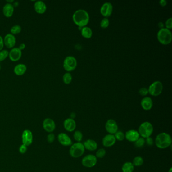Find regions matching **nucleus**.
Here are the masks:
<instances>
[{
  "label": "nucleus",
  "mask_w": 172,
  "mask_h": 172,
  "mask_svg": "<svg viewBox=\"0 0 172 172\" xmlns=\"http://www.w3.org/2000/svg\"><path fill=\"white\" fill-rule=\"evenodd\" d=\"M159 3H160V4L161 6L164 7V6H165L167 5V2L165 0H161V1H160Z\"/></svg>",
  "instance_id": "obj_41"
},
{
  "label": "nucleus",
  "mask_w": 172,
  "mask_h": 172,
  "mask_svg": "<svg viewBox=\"0 0 172 172\" xmlns=\"http://www.w3.org/2000/svg\"><path fill=\"white\" fill-rule=\"evenodd\" d=\"M84 147L85 149H87L89 151H95L97 150L98 147V145L95 140L89 139L88 140H85L84 142Z\"/></svg>",
  "instance_id": "obj_20"
},
{
  "label": "nucleus",
  "mask_w": 172,
  "mask_h": 172,
  "mask_svg": "<svg viewBox=\"0 0 172 172\" xmlns=\"http://www.w3.org/2000/svg\"><path fill=\"white\" fill-rule=\"evenodd\" d=\"M134 143L135 147L137 148H142L145 145V139L143 137H140Z\"/></svg>",
  "instance_id": "obj_29"
},
{
  "label": "nucleus",
  "mask_w": 172,
  "mask_h": 172,
  "mask_svg": "<svg viewBox=\"0 0 172 172\" xmlns=\"http://www.w3.org/2000/svg\"><path fill=\"white\" fill-rule=\"evenodd\" d=\"M14 7L13 4L6 3L3 8V13L4 16L7 18L12 17L13 15Z\"/></svg>",
  "instance_id": "obj_22"
},
{
  "label": "nucleus",
  "mask_w": 172,
  "mask_h": 172,
  "mask_svg": "<svg viewBox=\"0 0 172 172\" xmlns=\"http://www.w3.org/2000/svg\"><path fill=\"white\" fill-rule=\"evenodd\" d=\"M34 8L35 12L39 14H43L46 12L47 7L44 2L43 1H37L34 4Z\"/></svg>",
  "instance_id": "obj_19"
},
{
  "label": "nucleus",
  "mask_w": 172,
  "mask_h": 172,
  "mask_svg": "<svg viewBox=\"0 0 172 172\" xmlns=\"http://www.w3.org/2000/svg\"><path fill=\"white\" fill-rule=\"evenodd\" d=\"M58 140L61 145L69 147L72 144L71 139L66 133H60L58 136Z\"/></svg>",
  "instance_id": "obj_14"
},
{
  "label": "nucleus",
  "mask_w": 172,
  "mask_h": 172,
  "mask_svg": "<svg viewBox=\"0 0 172 172\" xmlns=\"http://www.w3.org/2000/svg\"><path fill=\"white\" fill-rule=\"evenodd\" d=\"M141 107L144 110L149 111L153 106V102L151 97H145L141 101Z\"/></svg>",
  "instance_id": "obj_21"
},
{
  "label": "nucleus",
  "mask_w": 172,
  "mask_h": 172,
  "mask_svg": "<svg viewBox=\"0 0 172 172\" xmlns=\"http://www.w3.org/2000/svg\"><path fill=\"white\" fill-rule=\"evenodd\" d=\"M157 38L161 43L164 45H167L172 42V32L166 28H161L157 32Z\"/></svg>",
  "instance_id": "obj_3"
},
{
  "label": "nucleus",
  "mask_w": 172,
  "mask_h": 172,
  "mask_svg": "<svg viewBox=\"0 0 172 172\" xmlns=\"http://www.w3.org/2000/svg\"><path fill=\"white\" fill-rule=\"evenodd\" d=\"M27 70V67L24 64H18L14 68V72L18 76L23 75Z\"/></svg>",
  "instance_id": "obj_23"
},
{
  "label": "nucleus",
  "mask_w": 172,
  "mask_h": 172,
  "mask_svg": "<svg viewBox=\"0 0 172 172\" xmlns=\"http://www.w3.org/2000/svg\"><path fill=\"white\" fill-rule=\"evenodd\" d=\"M74 23L79 27L86 26L89 21V16L84 10L79 9L74 12L72 16Z\"/></svg>",
  "instance_id": "obj_1"
},
{
  "label": "nucleus",
  "mask_w": 172,
  "mask_h": 172,
  "mask_svg": "<svg viewBox=\"0 0 172 172\" xmlns=\"http://www.w3.org/2000/svg\"><path fill=\"white\" fill-rule=\"evenodd\" d=\"M139 134L140 137L145 139L147 137H151L153 132V127L152 124L149 122L146 121L142 123L139 127Z\"/></svg>",
  "instance_id": "obj_4"
},
{
  "label": "nucleus",
  "mask_w": 172,
  "mask_h": 172,
  "mask_svg": "<svg viewBox=\"0 0 172 172\" xmlns=\"http://www.w3.org/2000/svg\"><path fill=\"white\" fill-rule=\"evenodd\" d=\"M27 146H26V145H24V144H22V145L19 147V152L22 153V154L25 153L27 150Z\"/></svg>",
  "instance_id": "obj_39"
},
{
  "label": "nucleus",
  "mask_w": 172,
  "mask_h": 172,
  "mask_svg": "<svg viewBox=\"0 0 172 172\" xmlns=\"http://www.w3.org/2000/svg\"><path fill=\"white\" fill-rule=\"evenodd\" d=\"M125 138L131 143H135L140 137L138 131L131 129L127 131L125 134Z\"/></svg>",
  "instance_id": "obj_13"
},
{
  "label": "nucleus",
  "mask_w": 172,
  "mask_h": 172,
  "mask_svg": "<svg viewBox=\"0 0 172 172\" xmlns=\"http://www.w3.org/2000/svg\"><path fill=\"white\" fill-rule=\"evenodd\" d=\"M134 167L132 162L127 161L123 165L122 171L123 172H133L134 170Z\"/></svg>",
  "instance_id": "obj_24"
},
{
  "label": "nucleus",
  "mask_w": 172,
  "mask_h": 172,
  "mask_svg": "<svg viewBox=\"0 0 172 172\" xmlns=\"http://www.w3.org/2000/svg\"><path fill=\"white\" fill-rule=\"evenodd\" d=\"M139 93L142 96H147L148 93V89L145 88H141L139 90Z\"/></svg>",
  "instance_id": "obj_36"
},
{
  "label": "nucleus",
  "mask_w": 172,
  "mask_h": 172,
  "mask_svg": "<svg viewBox=\"0 0 172 172\" xmlns=\"http://www.w3.org/2000/svg\"><path fill=\"white\" fill-rule=\"evenodd\" d=\"M25 44L24 43H20V45H19V47L18 48L20 49L21 51H22V50H24V48H25Z\"/></svg>",
  "instance_id": "obj_42"
},
{
  "label": "nucleus",
  "mask_w": 172,
  "mask_h": 172,
  "mask_svg": "<svg viewBox=\"0 0 172 172\" xmlns=\"http://www.w3.org/2000/svg\"><path fill=\"white\" fill-rule=\"evenodd\" d=\"M22 51L18 48H13L9 52V57L12 62H16L21 58Z\"/></svg>",
  "instance_id": "obj_17"
},
{
  "label": "nucleus",
  "mask_w": 172,
  "mask_h": 172,
  "mask_svg": "<svg viewBox=\"0 0 172 172\" xmlns=\"http://www.w3.org/2000/svg\"><path fill=\"white\" fill-rule=\"evenodd\" d=\"M105 129L110 134H115L118 131V125L114 119H109L105 124Z\"/></svg>",
  "instance_id": "obj_9"
},
{
  "label": "nucleus",
  "mask_w": 172,
  "mask_h": 172,
  "mask_svg": "<svg viewBox=\"0 0 172 172\" xmlns=\"http://www.w3.org/2000/svg\"><path fill=\"white\" fill-rule=\"evenodd\" d=\"M77 65V62L73 56H67L63 62V67L68 72L72 71L75 69Z\"/></svg>",
  "instance_id": "obj_6"
},
{
  "label": "nucleus",
  "mask_w": 172,
  "mask_h": 172,
  "mask_svg": "<svg viewBox=\"0 0 172 172\" xmlns=\"http://www.w3.org/2000/svg\"><path fill=\"white\" fill-rule=\"evenodd\" d=\"M4 47V39L0 35V51L3 50Z\"/></svg>",
  "instance_id": "obj_40"
},
{
  "label": "nucleus",
  "mask_w": 172,
  "mask_h": 172,
  "mask_svg": "<svg viewBox=\"0 0 172 172\" xmlns=\"http://www.w3.org/2000/svg\"><path fill=\"white\" fill-rule=\"evenodd\" d=\"M70 118L73 119H74L75 118V117H76V115L74 113H72L71 114V116H70Z\"/></svg>",
  "instance_id": "obj_43"
},
{
  "label": "nucleus",
  "mask_w": 172,
  "mask_h": 172,
  "mask_svg": "<svg viewBox=\"0 0 172 172\" xmlns=\"http://www.w3.org/2000/svg\"><path fill=\"white\" fill-rule=\"evenodd\" d=\"M114 136L116 138V140L118 141H122L125 139V133L123 132L122 131L118 130L115 134Z\"/></svg>",
  "instance_id": "obj_31"
},
{
  "label": "nucleus",
  "mask_w": 172,
  "mask_h": 172,
  "mask_svg": "<svg viewBox=\"0 0 172 172\" xmlns=\"http://www.w3.org/2000/svg\"><path fill=\"white\" fill-rule=\"evenodd\" d=\"M116 141L114 135L108 134L102 138V144L106 147H110L116 143Z\"/></svg>",
  "instance_id": "obj_15"
},
{
  "label": "nucleus",
  "mask_w": 172,
  "mask_h": 172,
  "mask_svg": "<svg viewBox=\"0 0 172 172\" xmlns=\"http://www.w3.org/2000/svg\"><path fill=\"white\" fill-rule=\"evenodd\" d=\"M63 80L66 84H69L71 82L72 80V76L71 73L69 72H67L64 74L63 76Z\"/></svg>",
  "instance_id": "obj_28"
},
{
  "label": "nucleus",
  "mask_w": 172,
  "mask_h": 172,
  "mask_svg": "<svg viewBox=\"0 0 172 172\" xmlns=\"http://www.w3.org/2000/svg\"><path fill=\"white\" fill-rule=\"evenodd\" d=\"M145 144H147V145L149 146V147L152 146L154 144V141H153V139L151 137H147V138H145Z\"/></svg>",
  "instance_id": "obj_37"
},
{
  "label": "nucleus",
  "mask_w": 172,
  "mask_h": 172,
  "mask_svg": "<svg viewBox=\"0 0 172 172\" xmlns=\"http://www.w3.org/2000/svg\"><path fill=\"white\" fill-rule=\"evenodd\" d=\"M171 135L166 132H161L157 135L155 139V143L159 149H164L172 145Z\"/></svg>",
  "instance_id": "obj_2"
},
{
  "label": "nucleus",
  "mask_w": 172,
  "mask_h": 172,
  "mask_svg": "<svg viewBox=\"0 0 172 172\" xmlns=\"http://www.w3.org/2000/svg\"><path fill=\"white\" fill-rule=\"evenodd\" d=\"M1 65H0V70H1Z\"/></svg>",
  "instance_id": "obj_46"
},
{
  "label": "nucleus",
  "mask_w": 172,
  "mask_h": 172,
  "mask_svg": "<svg viewBox=\"0 0 172 172\" xmlns=\"http://www.w3.org/2000/svg\"><path fill=\"white\" fill-rule=\"evenodd\" d=\"M73 138L76 143H81L83 139V134L80 131H75L73 134Z\"/></svg>",
  "instance_id": "obj_27"
},
{
  "label": "nucleus",
  "mask_w": 172,
  "mask_h": 172,
  "mask_svg": "<svg viewBox=\"0 0 172 172\" xmlns=\"http://www.w3.org/2000/svg\"><path fill=\"white\" fill-rule=\"evenodd\" d=\"M43 127L46 132L52 133L56 128L55 122L51 118H48L43 120Z\"/></svg>",
  "instance_id": "obj_11"
},
{
  "label": "nucleus",
  "mask_w": 172,
  "mask_h": 172,
  "mask_svg": "<svg viewBox=\"0 0 172 172\" xmlns=\"http://www.w3.org/2000/svg\"><path fill=\"white\" fill-rule=\"evenodd\" d=\"M143 163L144 160L143 157L140 156H137L133 159L132 163L134 167H140L143 164Z\"/></svg>",
  "instance_id": "obj_26"
},
{
  "label": "nucleus",
  "mask_w": 172,
  "mask_h": 172,
  "mask_svg": "<svg viewBox=\"0 0 172 172\" xmlns=\"http://www.w3.org/2000/svg\"><path fill=\"white\" fill-rule=\"evenodd\" d=\"M55 140V136L54 134L52 133H50L47 136V141L48 143H52Z\"/></svg>",
  "instance_id": "obj_35"
},
{
  "label": "nucleus",
  "mask_w": 172,
  "mask_h": 172,
  "mask_svg": "<svg viewBox=\"0 0 172 172\" xmlns=\"http://www.w3.org/2000/svg\"><path fill=\"white\" fill-rule=\"evenodd\" d=\"M16 42L15 36L11 34H7L4 38V45L8 48H14Z\"/></svg>",
  "instance_id": "obj_16"
},
{
  "label": "nucleus",
  "mask_w": 172,
  "mask_h": 172,
  "mask_svg": "<svg viewBox=\"0 0 172 172\" xmlns=\"http://www.w3.org/2000/svg\"><path fill=\"white\" fill-rule=\"evenodd\" d=\"M97 160L96 156L92 154L86 155L83 157L81 161L82 165L85 168H91L97 164Z\"/></svg>",
  "instance_id": "obj_8"
},
{
  "label": "nucleus",
  "mask_w": 172,
  "mask_h": 172,
  "mask_svg": "<svg viewBox=\"0 0 172 172\" xmlns=\"http://www.w3.org/2000/svg\"><path fill=\"white\" fill-rule=\"evenodd\" d=\"M22 141L23 144L27 147L31 145L33 141V134L31 131L28 129L23 131L22 134Z\"/></svg>",
  "instance_id": "obj_10"
},
{
  "label": "nucleus",
  "mask_w": 172,
  "mask_h": 172,
  "mask_svg": "<svg viewBox=\"0 0 172 172\" xmlns=\"http://www.w3.org/2000/svg\"><path fill=\"white\" fill-rule=\"evenodd\" d=\"M18 5H19V3H18V2H14V3L13 4V5L14 7H17V6H18Z\"/></svg>",
  "instance_id": "obj_44"
},
{
  "label": "nucleus",
  "mask_w": 172,
  "mask_h": 172,
  "mask_svg": "<svg viewBox=\"0 0 172 172\" xmlns=\"http://www.w3.org/2000/svg\"><path fill=\"white\" fill-rule=\"evenodd\" d=\"M9 56V52L6 50H2L0 51V62H2Z\"/></svg>",
  "instance_id": "obj_33"
},
{
  "label": "nucleus",
  "mask_w": 172,
  "mask_h": 172,
  "mask_svg": "<svg viewBox=\"0 0 172 172\" xmlns=\"http://www.w3.org/2000/svg\"><path fill=\"white\" fill-rule=\"evenodd\" d=\"M113 7L112 4L110 2L104 3L101 7L100 12L102 16L105 18L110 16L113 12Z\"/></svg>",
  "instance_id": "obj_12"
},
{
  "label": "nucleus",
  "mask_w": 172,
  "mask_h": 172,
  "mask_svg": "<svg viewBox=\"0 0 172 172\" xmlns=\"http://www.w3.org/2000/svg\"><path fill=\"white\" fill-rule=\"evenodd\" d=\"M85 150V149L82 143H74L70 147L69 154L70 156L73 158H79L84 155Z\"/></svg>",
  "instance_id": "obj_5"
},
{
  "label": "nucleus",
  "mask_w": 172,
  "mask_h": 172,
  "mask_svg": "<svg viewBox=\"0 0 172 172\" xmlns=\"http://www.w3.org/2000/svg\"><path fill=\"white\" fill-rule=\"evenodd\" d=\"M110 24V21L107 18H104L101 21L100 25L101 27L102 28H106L108 27Z\"/></svg>",
  "instance_id": "obj_34"
},
{
  "label": "nucleus",
  "mask_w": 172,
  "mask_h": 172,
  "mask_svg": "<svg viewBox=\"0 0 172 172\" xmlns=\"http://www.w3.org/2000/svg\"><path fill=\"white\" fill-rule=\"evenodd\" d=\"M81 35L85 38H90L93 35V31L91 28L87 26L82 27L81 29Z\"/></svg>",
  "instance_id": "obj_25"
},
{
  "label": "nucleus",
  "mask_w": 172,
  "mask_h": 172,
  "mask_svg": "<svg viewBox=\"0 0 172 172\" xmlns=\"http://www.w3.org/2000/svg\"><path fill=\"white\" fill-rule=\"evenodd\" d=\"M21 27L19 25L16 24V25L13 26L11 27L10 32H11V34L14 35L15 34H20L21 31Z\"/></svg>",
  "instance_id": "obj_30"
},
{
  "label": "nucleus",
  "mask_w": 172,
  "mask_h": 172,
  "mask_svg": "<svg viewBox=\"0 0 172 172\" xmlns=\"http://www.w3.org/2000/svg\"><path fill=\"white\" fill-rule=\"evenodd\" d=\"M165 26L166 28L168 29H171L172 28V18H170L169 19L165 22Z\"/></svg>",
  "instance_id": "obj_38"
},
{
  "label": "nucleus",
  "mask_w": 172,
  "mask_h": 172,
  "mask_svg": "<svg viewBox=\"0 0 172 172\" xmlns=\"http://www.w3.org/2000/svg\"><path fill=\"white\" fill-rule=\"evenodd\" d=\"M168 172H172V168H170V169L169 170Z\"/></svg>",
  "instance_id": "obj_45"
},
{
  "label": "nucleus",
  "mask_w": 172,
  "mask_h": 172,
  "mask_svg": "<svg viewBox=\"0 0 172 172\" xmlns=\"http://www.w3.org/2000/svg\"><path fill=\"white\" fill-rule=\"evenodd\" d=\"M106 155V151L104 148H100L97 151L96 156L97 158L102 159L103 157H105Z\"/></svg>",
  "instance_id": "obj_32"
},
{
  "label": "nucleus",
  "mask_w": 172,
  "mask_h": 172,
  "mask_svg": "<svg viewBox=\"0 0 172 172\" xmlns=\"http://www.w3.org/2000/svg\"><path fill=\"white\" fill-rule=\"evenodd\" d=\"M64 127L66 131L68 132H73L75 130L76 127V123L74 119L71 118L66 119L64 121Z\"/></svg>",
  "instance_id": "obj_18"
},
{
  "label": "nucleus",
  "mask_w": 172,
  "mask_h": 172,
  "mask_svg": "<svg viewBox=\"0 0 172 172\" xmlns=\"http://www.w3.org/2000/svg\"><path fill=\"white\" fill-rule=\"evenodd\" d=\"M163 85L160 81H156L151 84L148 88V93L152 96H159L163 92Z\"/></svg>",
  "instance_id": "obj_7"
}]
</instances>
